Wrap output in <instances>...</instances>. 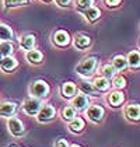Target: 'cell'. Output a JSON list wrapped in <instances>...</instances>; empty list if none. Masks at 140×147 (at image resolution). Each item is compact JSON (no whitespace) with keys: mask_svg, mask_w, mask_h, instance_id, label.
<instances>
[{"mask_svg":"<svg viewBox=\"0 0 140 147\" xmlns=\"http://www.w3.org/2000/svg\"><path fill=\"white\" fill-rule=\"evenodd\" d=\"M97 65H98L97 57H94V56L84 57V59L80 60V63L77 65L76 71H77L80 76H83V77H88V76H91L94 71H95Z\"/></svg>","mask_w":140,"mask_h":147,"instance_id":"obj_1","label":"cell"},{"mask_svg":"<svg viewBox=\"0 0 140 147\" xmlns=\"http://www.w3.org/2000/svg\"><path fill=\"white\" fill-rule=\"evenodd\" d=\"M30 92H31V95H34L35 98H39V100L45 98L49 94V86L44 80H36L30 86Z\"/></svg>","mask_w":140,"mask_h":147,"instance_id":"obj_2","label":"cell"},{"mask_svg":"<svg viewBox=\"0 0 140 147\" xmlns=\"http://www.w3.org/2000/svg\"><path fill=\"white\" fill-rule=\"evenodd\" d=\"M41 107H42V101H41L39 98H35V97L25 100V101H24V104H23L24 112L27 113V115H31V116L36 115Z\"/></svg>","mask_w":140,"mask_h":147,"instance_id":"obj_3","label":"cell"},{"mask_svg":"<svg viewBox=\"0 0 140 147\" xmlns=\"http://www.w3.org/2000/svg\"><path fill=\"white\" fill-rule=\"evenodd\" d=\"M55 115H56V109L52 105L48 104V105H42L39 108V111L36 113V118H38L39 122H49L55 118Z\"/></svg>","mask_w":140,"mask_h":147,"instance_id":"obj_4","label":"cell"},{"mask_svg":"<svg viewBox=\"0 0 140 147\" xmlns=\"http://www.w3.org/2000/svg\"><path fill=\"white\" fill-rule=\"evenodd\" d=\"M104 113H105V111L101 105L94 104V105H91V107L87 109V118H88L91 122H100V121H102Z\"/></svg>","mask_w":140,"mask_h":147,"instance_id":"obj_5","label":"cell"},{"mask_svg":"<svg viewBox=\"0 0 140 147\" xmlns=\"http://www.w3.org/2000/svg\"><path fill=\"white\" fill-rule=\"evenodd\" d=\"M7 126H9V130H10V133L13 136L20 137V136L24 135V125L18 118H10Z\"/></svg>","mask_w":140,"mask_h":147,"instance_id":"obj_6","label":"cell"},{"mask_svg":"<svg viewBox=\"0 0 140 147\" xmlns=\"http://www.w3.org/2000/svg\"><path fill=\"white\" fill-rule=\"evenodd\" d=\"M71 107L76 109V111H84L87 109L88 107V97L85 94H79V95H74L73 100H71Z\"/></svg>","mask_w":140,"mask_h":147,"instance_id":"obj_7","label":"cell"},{"mask_svg":"<svg viewBox=\"0 0 140 147\" xmlns=\"http://www.w3.org/2000/svg\"><path fill=\"white\" fill-rule=\"evenodd\" d=\"M53 42H55V45L58 46H67L70 44V35L67 31H63V30H59L56 31L55 34H53V39H52Z\"/></svg>","mask_w":140,"mask_h":147,"instance_id":"obj_8","label":"cell"},{"mask_svg":"<svg viewBox=\"0 0 140 147\" xmlns=\"http://www.w3.org/2000/svg\"><path fill=\"white\" fill-rule=\"evenodd\" d=\"M73 44L77 49H87L88 46L91 45V38L88 35H84V34H77L73 39Z\"/></svg>","mask_w":140,"mask_h":147,"instance_id":"obj_9","label":"cell"},{"mask_svg":"<svg viewBox=\"0 0 140 147\" xmlns=\"http://www.w3.org/2000/svg\"><path fill=\"white\" fill-rule=\"evenodd\" d=\"M17 65H18V62L13 56H3L0 60V69L3 71H13L17 67Z\"/></svg>","mask_w":140,"mask_h":147,"instance_id":"obj_10","label":"cell"},{"mask_svg":"<svg viewBox=\"0 0 140 147\" xmlns=\"http://www.w3.org/2000/svg\"><path fill=\"white\" fill-rule=\"evenodd\" d=\"M42 52L41 51H38V49H30V51H27V53H25V59L30 62V63H32V65H38V63H41L42 62Z\"/></svg>","mask_w":140,"mask_h":147,"instance_id":"obj_11","label":"cell"},{"mask_svg":"<svg viewBox=\"0 0 140 147\" xmlns=\"http://www.w3.org/2000/svg\"><path fill=\"white\" fill-rule=\"evenodd\" d=\"M17 105L14 102H0V115L1 116H13L15 113Z\"/></svg>","mask_w":140,"mask_h":147,"instance_id":"obj_12","label":"cell"},{"mask_svg":"<svg viewBox=\"0 0 140 147\" xmlns=\"http://www.w3.org/2000/svg\"><path fill=\"white\" fill-rule=\"evenodd\" d=\"M83 14H84V17H85V20H87V21L94 23V21H97V20L100 18V16H101V10H100L98 7L91 6V7H88L87 10H84Z\"/></svg>","mask_w":140,"mask_h":147,"instance_id":"obj_13","label":"cell"},{"mask_svg":"<svg viewBox=\"0 0 140 147\" xmlns=\"http://www.w3.org/2000/svg\"><path fill=\"white\" fill-rule=\"evenodd\" d=\"M20 46H21V49L24 51H30V49H34L35 46V36L31 34H25L21 36V39H20Z\"/></svg>","mask_w":140,"mask_h":147,"instance_id":"obj_14","label":"cell"},{"mask_svg":"<svg viewBox=\"0 0 140 147\" xmlns=\"http://www.w3.org/2000/svg\"><path fill=\"white\" fill-rule=\"evenodd\" d=\"M125 115L128 116L130 121H139V116H140V108L139 105L136 104H129L128 107L125 108Z\"/></svg>","mask_w":140,"mask_h":147,"instance_id":"obj_15","label":"cell"},{"mask_svg":"<svg viewBox=\"0 0 140 147\" xmlns=\"http://www.w3.org/2000/svg\"><path fill=\"white\" fill-rule=\"evenodd\" d=\"M125 100V95H123V92L122 91H112L109 95H108V102L112 105V107H118V105H120L122 102Z\"/></svg>","mask_w":140,"mask_h":147,"instance_id":"obj_16","label":"cell"},{"mask_svg":"<svg viewBox=\"0 0 140 147\" xmlns=\"http://www.w3.org/2000/svg\"><path fill=\"white\" fill-rule=\"evenodd\" d=\"M76 91H77L76 84H73V83H70V81L62 84V95H63L65 98H71V97H74V95H76Z\"/></svg>","mask_w":140,"mask_h":147,"instance_id":"obj_17","label":"cell"},{"mask_svg":"<svg viewBox=\"0 0 140 147\" xmlns=\"http://www.w3.org/2000/svg\"><path fill=\"white\" fill-rule=\"evenodd\" d=\"M13 39H14L13 30L9 25L0 23V41H13Z\"/></svg>","mask_w":140,"mask_h":147,"instance_id":"obj_18","label":"cell"},{"mask_svg":"<svg viewBox=\"0 0 140 147\" xmlns=\"http://www.w3.org/2000/svg\"><path fill=\"white\" fill-rule=\"evenodd\" d=\"M126 62H128V66L132 69H137L140 65V55L137 51H132L129 52L128 57H126Z\"/></svg>","mask_w":140,"mask_h":147,"instance_id":"obj_19","label":"cell"},{"mask_svg":"<svg viewBox=\"0 0 140 147\" xmlns=\"http://www.w3.org/2000/svg\"><path fill=\"white\" fill-rule=\"evenodd\" d=\"M93 84H94V87H95V90H97V91H108V90H109V87H111L109 80L105 79L104 76L97 77V79L94 80Z\"/></svg>","mask_w":140,"mask_h":147,"instance_id":"obj_20","label":"cell"},{"mask_svg":"<svg viewBox=\"0 0 140 147\" xmlns=\"http://www.w3.org/2000/svg\"><path fill=\"white\" fill-rule=\"evenodd\" d=\"M14 52V45L11 41H0V55L1 56H11Z\"/></svg>","mask_w":140,"mask_h":147,"instance_id":"obj_21","label":"cell"},{"mask_svg":"<svg viewBox=\"0 0 140 147\" xmlns=\"http://www.w3.org/2000/svg\"><path fill=\"white\" fill-rule=\"evenodd\" d=\"M83 127H84V121H83L81 118L74 116V118L70 121V123H69L70 132H73V133H79V132H81L83 130Z\"/></svg>","mask_w":140,"mask_h":147,"instance_id":"obj_22","label":"cell"},{"mask_svg":"<svg viewBox=\"0 0 140 147\" xmlns=\"http://www.w3.org/2000/svg\"><path fill=\"white\" fill-rule=\"evenodd\" d=\"M79 88L83 91V94H87V95H94L95 97V94H97V90H95L94 84L90 83V81H85V80L79 84Z\"/></svg>","mask_w":140,"mask_h":147,"instance_id":"obj_23","label":"cell"},{"mask_svg":"<svg viewBox=\"0 0 140 147\" xmlns=\"http://www.w3.org/2000/svg\"><path fill=\"white\" fill-rule=\"evenodd\" d=\"M112 66L116 69V70H125L128 67V62H126V57L122 56V55H118L114 57L112 60Z\"/></svg>","mask_w":140,"mask_h":147,"instance_id":"obj_24","label":"cell"},{"mask_svg":"<svg viewBox=\"0 0 140 147\" xmlns=\"http://www.w3.org/2000/svg\"><path fill=\"white\" fill-rule=\"evenodd\" d=\"M74 116H76V109L73 107H65L62 109V118L65 121H71Z\"/></svg>","mask_w":140,"mask_h":147,"instance_id":"obj_25","label":"cell"},{"mask_svg":"<svg viewBox=\"0 0 140 147\" xmlns=\"http://www.w3.org/2000/svg\"><path fill=\"white\" fill-rule=\"evenodd\" d=\"M30 0H3V6L6 9H11V7H18V6H23L27 4Z\"/></svg>","mask_w":140,"mask_h":147,"instance_id":"obj_26","label":"cell"},{"mask_svg":"<svg viewBox=\"0 0 140 147\" xmlns=\"http://www.w3.org/2000/svg\"><path fill=\"white\" fill-rule=\"evenodd\" d=\"M116 74V69L112 65H105L104 67H102V76H104L105 79H112L114 76Z\"/></svg>","mask_w":140,"mask_h":147,"instance_id":"obj_27","label":"cell"},{"mask_svg":"<svg viewBox=\"0 0 140 147\" xmlns=\"http://www.w3.org/2000/svg\"><path fill=\"white\" fill-rule=\"evenodd\" d=\"M112 79H114V81H112L111 86H114L115 88H123L126 86V79L123 76H120V74H115Z\"/></svg>","mask_w":140,"mask_h":147,"instance_id":"obj_28","label":"cell"},{"mask_svg":"<svg viewBox=\"0 0 140 147\" xmlns=\"http://www.w3.org/2000/svg\"><path fill=\"white\" fill-rule=\"evenodd\" d=\"M93 4H94V0H77V9L81 10V11L87 10V9L91 7Z\"/></svg>","mask_w":140,"mask_h":147,"instance_id":"obj_29","label":"cell"},{"mask_svg":"<svg viewBox=\"0 0 140 147\" xmlns=\"http://www.w3.org/2000/svg\"><path fill=\"white\" fill-rule=\"evenodd\" d=\"M55 147H70L69 143H67V140H65V139H59L58 142L55 143Z\"/></svg>","mask_w":140,"mask_h":147,"instance_id":"obj_30","label":"cell"},{"mask_svg":"<svg viewBox=\"0 0 140 147\" xmlns=\"http://www.w3.org/2000/svg\"><path fill=\"white\" fill-rule=\"evenodd\" d=\"M55 3L58 4L59 7H67L71 3V0H55Z\"/></svg>","mask_w":140,"mask_h":147,"instance_id":"obj_31","label":"cell"},{"mask_svg":"<svg viewBox=\"0 0 140 147\" xmlns=\"http://www.w3.org/2000/svg\"><path fill=\"white\" fill-rule=\"evenodd\" d=\"M104 1L108 7H115V6H118L120 3V0H104Z\"/></svg>","mask_w":140,"mask_h":147,"instance_id":"obj_32","label":"cell"},{"mask_svg":"<svg viewBox=\"0 0 140 147\" xmlns=\"http://www.w3.org/2000/svg\"><path fill=\"white\" fill-rule=\"evenodd\" d=\"M41 1H46V3H48V1H50V0H41Z\"/></svg>","mask_w":140,"mask_h":147,"instance_id":"obj_33","label":"cell"},{"mask_svg":"<svg viewBox=\"0 0 140 147\" xmlns=\"http://www.w3.org/2000/svg\"><path fill=\"white\" fill-rule=\"evenodd\" d=\"M71 147H81V146H77V144H74V146H71Z\"/></svg>","mask_w":140,"mask_h":147,"instance_id":"obj_34","label":"cell"},{"mask_svg":"<svg viewBox=\"0 0 140 147\" xmlns=\"http://www.w3.org/2000/svg\"><path fill=\"white\" fill-rule=\"evenodd\" d=\"M1 57H3V56H1V55H0V60H1Z\"/></svg>","mask_w":140,"mask_h":147,"instance_id":"obj_35","label":"cell"}]
</instances>
